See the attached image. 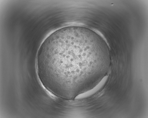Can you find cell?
Wrapping results in <instances>:
<instances>
[{
	"mask_svg": "<svg viewBox=\"0 0 148 118\" xmlns=\"http://www.w3.org/2000/svg\"><path fill=\"white\" fill-rule=\"evenodd\" d=\"M39 60L52 86L65 99L71 100L99 83L108 70L110 57L106 43L99 35L72 26L48 37Z\"/></svg>",
	"mask_w": 148,
	"mask_h": 118,
	"instance_id": "1",
	"label": "cell"
}]
</instances>
